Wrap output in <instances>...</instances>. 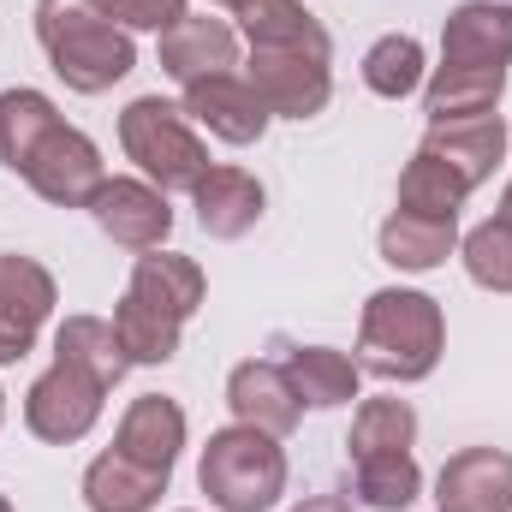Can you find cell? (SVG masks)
<instances>
[{
	"label": "cell",
	"mask_w": 512,
	"mask_h": 512,
	"mask_svg": "<svg viewBox=\"0 0 512 512\" xmlns=\"http://www.w3.org/2000/svg\"><path fill=\"white\" fill-rule=\"evenodd\" d=\"M114 447H120L126 459H137V465L173 477V465H179V453H185V405L167 399V393H143V399H131L126 417H120Z\"/></svg>",
	"instance_id": "cell-16"
},
{
	"label": "cell",
	"mask_w": 512,
	"mask_h": 512,
	"mask_svg": "<svg viewBox=\"0 0 512 512\" xmlns=\"http://www.w3.org/2000/svg\"><path fill=\"white\" fill-rule=\"evenodd\" d=\"M376 245H382L387 268H399V274H429V268H441L447 256L459 251V221H435V215H405V209H393L382 221V233H376Z\"/></svg>",
	"instance_id": "cell-20"
},
{
	"label": "cell",
	"mask_w": 512,
	"mask_h": 512,
	"mask_svg": "<svg viewBox=\"0 0 512 512\" xmlns=\"http://www.w3.org/2000/svg\"><path fill=\"white\" fill-rule=\"evenodd\" d=\"M501 96H507V66H435L423 78V114H429V126L495 114Z\"/></svg>",
	"instance_id": "cell-18"
},
{
	"label": "cell",
	"mask_w": 512,
	"mask_h": 512,
	"mask_svg": "<svg viewBox=\"0 0 512 512\" xmlns=\"http://www.w3.org/2000/svg\"><path fill=\"white\" fill-rule=\"evenodd\" d=\"M292 512H358L346 495H310V501H298Z\"/></svg>",
	"instance_id": "cell-34"
},
{
	"label": "cell",
	"mask_w": 512,
	"mask_h": 512,
	"mask_svg": "<svg viewBox=\"0 0 512 512\" xmlns=\"http://www.w3.org/2000/svg\"><path fill=\"white\" fill-rule=\"evenodd\" d=\"M0 423H6V387H0Z\"/></svg>",
	"instance_id": "cell-36"
},
{
	"label": "cell",
	"mask_w": 512,
	"mask_h": 512,
	"mask_svg": "<svg viewBox=\"0 0 512 512\" xmlns=\"http://www.w3.org/2000/svg\"><path fill=\"white\" fill-rule=\"evenodd\" d=\"M227 405H233L239 423H251V429L274 435V441L292 435L298 417H304V399H298V387L286 376V364H268V358L233 364V376H227Z\"/></svg>",
	"instance_id": "cell-10"
},
{
	"label": "cell",
	"mask_w": 512,
	"mask_h": 512,
	"mask_svg": "<svg viewBox=\"0 0 512 512\" xmlns=\"http://www.w3.org/2000/svg\"><path fill=\"white\" fill-rule=\"evenodd\" d=\"M18 179H24L42 203H54V209H90V197L102 191L108 167H102V149H96L84 131L60 120V126L36 143V155H30V167H24Z\"/></svg>",
	"instance_id": "cell-6"
},
{
	"label": "cell",
	"mask_w": 512,
	"mask_h": 512,
	"mask_svg": "<svg viewBox=\"0 0 512 512\" xmlns=\"http://www.w3.org/2000/svg\"><path fill=\"white\" fill-rule=\"evenodd\" d=\"M501 221H512V185L501 191Z\"/></svg>",
	"instance_id": "cell-35"
},
{
	"label": "cell",
	"mask_w": 512,
	"mask_h": 512,
	"mask_svg": "<svg viewBox=\"0 0 512 512\" xmlns=\"http://www.w3.org/2000/svg\"><path fill=\"white\" fill-rule=\"evenodd\" d=\"M423 155H435V161H447L459 179H465V191H477V185H489L495 179V167L507 161V120L501 114H471V120H441V126L423 131V143H417Z\"/></svg>",
	"instance_id": "cell-12"
},
{
	"label": "cell",
	"mask_w": 512,
	"mask_h": 512,
	"mask_svg": "<svg viewBox=\"0 0 512 512\" xmlns=\"http://www.w3.org/2000/svg\"><path fill=\"white\" fill-rule=\"evenodd\" d=\"M54 304H60V286H54V274L36 256L0 251V310H12V316L42 328L54 316Z\"/></svg>",
	"instance_id": "cell-29"
},
{
	"label": "cell",
	"mask_w": 512,
	"mask_h": 512,
	"mask_svg": "<svg viewBox=\"0 0 512 512\" xmlns=\"http://www.w3.org/2000/svg\"><path fill=\"white\" fill-rule=\"evenodd\" d=\"M233 66H239V30L227 18L185 12L173 30H161V72L173 84H197V78H215Z\"/></svg>",
	"instance_id": "cell-11"
},
{
	"label": "cell",
	"mask_w": 512,
	"mask_h": 512,
	"mask_svg": "<svg viewBox=\"0 0 512 512\" xmlns=\"http://www.w3.org/2000/svg\"><path fill=\"white\" fill-rule=\"evenodd\" d=\"M441 66H512V6L465 0L441 24Z\"/></svg>",
	"instance_id": "cell-15"
},
{
	"label": "cell",
	"mask_w": 512,
	"mask_h": 512,
	"mask_svg": "<svg viewBox=\"0 0 512 512\" xmlns=\"http://www.w3.org/2000/svg\"><path fill=\"white\" fill-rule=\"evenodd\" d=\"M411 441H417V411H411V399H364L358 405V417H352V465L358 459H382V453H411Z\"/></svg>",
	"instance_id": "cell-27"
},
{
	"label": "cell",
	"mask_w": 512,
	"mask_h": 512,
	"mask_svg": "<svg viewBox=\"0 0 512 512\" xmlns=\"http://www.w3.org/2000/svg\"><path fill=\"white\" fill-rule=\"evenodd\" d=\"M90 215H96V227H102L114 245H126V251H161L167 233H173L167 191L149 185V179H126V173L102 179V191L90 197Z\"/></svg>",
	"instance_id": "cell-8"
},
{
	"label": "cell",
	"mask_w": 512,
	"mask_h": 512,
	"mask_svg": "<svg viewBox=\"0 0 512 512\" xmlns=\"http://www.w3.org/2000/svg\"><path fill=\"white\" fill-rule=\"evenodd\" d=\"M114 334H120V346H126L131 364H173L185 322H173L167 310H155V304H143L137 292H126V298L114 304Z\"/></svg>",
	"instance_id": "cell-25"
},
{
	"label": "cell",
	"mask_w": 512,
	"mask_h": 512,
	"mask_svg": "<svg viewBox=\"0 0 512 512\" xmlns=\"http://www.w3.org/2000/svg\"><path fill=\"white\" fill-rule=\"evenodd\" d=\"M102 399H108V387H96L84 370H72V364H54V370H42L30 382V393H24V429L36 441H48V447H72V441H84L96 429Z\"/></svg>",
	"instance_id": "cell-7"
},
{
	"label": "cell",
	"mask_w": 512,
	"mask_h": 512,
	"mask_svg": "<svg viewBox=\"0 0 512 512\" xmlns=\"http://www.w3.org/2000/svg\"><path fill=\"white\" fill-rule=\"evenodd\" d=\"M197 489L209 495L215 512H268L286 495V453L274 435H262L251 423L215 429L197 459Z\"/></svg>",
	"instance_id": "cell-3"
},
{
	"label": "cell",
	"mask_w": 512,
	"mask_h": 512,
	"mask_svg": "<svg viewBox=\"0 0 512 512\" xmlns=\"http://www.w3.org/2000/svg\"><path fill=\"white\" fill-rule=\"evenodd\" d=\"M441 352H447L441 298H429L417 286H382V292H370L364 322H358V370L405 387V382L435 376Z\"/></svg>",
	"instance_id": "cell-2"
},
{
	"label": "cell",
	"mask_w": 512,
	"mask_h": 512,
	"mask_svg": "<svg viewBox=\"0 0 512 512\" xmlns=\"http://www.w3.org/2000/svg\"><path fill=\"white\" fill-rule=\"evenodd\" d=\"M233 18H239L251 48H310V54L334 60V42L304 12V0H233Z\"/></svg>",
	"instance_id": "cell-22"
},
{
	"label": "cell",
	"mask_w": 512,
	"mask_h": 512,
	"mask_svg": "<svg viewBox=\"0 0 512 512\" xmlns=\"http://www.w3.org/2000/svg\"><path fill=\"white\" fill-rule=\"evenodd\" d=\"M286 376L298 387V399L316 405V411L352 405V399H358V382H364L358 358H346V352H334V346H292V352H286Z\"/></svg>",
	"instance_id": "cell-23"
},
{
	"label": "cell",
	"mask_w": 512,
	"mask_h": 512,
	"mask_svg": "<svg viewBox=\"0 0 512 512\" xmlns=\"http://www.w3.org/2000/svg\"><path fill=\"white\" fill-rule=\"evenodd\" d=\"M120 149L137 161V173L161 191H197V179L209 173V149L191 131V114L167 96H137L120 114Z\"/></svg>",
	"instance_id": "cell-4"
},
{
	"label": "cell",
	"mask_w": 512,
	"mask_h": 512,
	"mask_svg": "<svg viewBox=\"0 0 512 512\" xmlns=\"http://www.w3.org/2000/svg\"><path fill=\"white\" fill-rule=\"evenodd\" d=\"M36 322H24V316H12V310H0V370L6 364H18V358H30L36 352Z\"/></svg>",
	"instance_id": "cell-33"
},
{
	"label": "cell",
	"mask_w": 512,
	"mask_h": 512,
	"mask_svg": "<svg viewBox=\"0 0 512 512\" xmlns=\"http://www.w3.org/2000/svg\"><path fill=\"white\" fill-rule=\"evenodd\" d=\"M36 42L54 78L78 96H102L137 66V42L108 18L102 0H36Z\"/></svg>",
	"instance_id": "cell-1"
},
{
	"label": "cell",
	"mask_w": 512,
	"mask_h": 512,
	"mask_svg": "<svg viewBox=\"0 0 512 512\" xmlns=\"http://www.w3.org/2000/svg\"><path fill=\"white\" fill-rule=\"evenodd\" d=\"M465 179L447 167V161H435V155H411L405 161V173H399V209L405 215H435V221H459V209H465Z\"/></svg>",
	"instance_id": "cell-26"
},
{
	"label": "cell",
	"mask_w": 512,
	"mask_h": 512,
	"mask_svg": "<svg viewBox=\"0 0 512 512\" xmlns=\"http://www.w3.org/2000/svg\"><path fill=\"white\" fill-rule=\"evenodd\" d=\"M423 78H429V60H423V42H417V36H399V30H393L382 42H370V54H364V84H370L382 102L417 96Z\"/></svg>",
	"instance_id": "cell-28"
},
{
	"label": "cell",
	"mask_w": 512,
	"mask_h": 512,
	"mask_svg": "<svg viewBox=\"0 0 512 512\" xmlns=\"http://www.w3.org/2000/svg\"><path fill=\"white\" fill-rule=\"evenodd\" d=\"M185 114H191V126H203L209 137H221V143H233V149L262 143V131L274 120V114L262 108V96L251 90L245 72H215V78L185 84Z\"/></svg>",
	"instance_id": "cell-9"
},
{
	"label": "cell",
	"mask_w": 512,
	"mask_h": 512,
	"mask_svg": "<svg viewBox=\"0 0 512 512\" xmlns=\"http://www.w3.org/2000/svg\"><path fill=\"white\" fill-rule=\"evenodd\" d=\"M191 203H197V227H203L209 239L233 245V239H245L256 221H262L268 191H262V179L245 173V167H209V173L197 179Z\"/></svg>",
	"instance_id": "cell-14"
},
{
	"label": "cell",
	"mask_w": 512,
	"mask_h": 512,
	"mask_svg": "<svg viewBox=\"0 0 512 512\" xmlns=\"http://www.w3.org/2000/svg\"><path fill=\"white\" fill-rule=\"evenodd\" d=\"M54 126H60V108L42 90H24V84L18 90H0V167L24 173L30 155H36V143Z\"/></svg>",
	"instance_id": "cell-24"
},
{
	"label": "cell",
	"mask_w": 512,
	"mask_h": 512,
	"mask_svg": "<svg viewBox=\"0 0 512 512\" xmlns=\"http://www.w3.org/2000/svg\"><path fill=\"white\" fill-rule=\"evenodd\" d=\"M0 512H12V501H6V495H0Z\"/></svg>",
	"instance_id": "cell-37"
},
{
	"label": "cell",
	"mask_w": 512,
	"mask_h": 512,
	"mask_svg": "<svg viewBox=\"0 0 512 512\" xmlns=\"http://www.w3.org/2000/svg\"><path fill=\"white\" fill-rule=\"evenodd\" d=\"M215 6H233V0H215Z\"/></svg>",
	"instance_id": "cell-38"
},
{
	"label": "cell",
	"mask_w": 512,
	"mask_h": 512,
	"mask_svg": "<svg viewBox=\"0 0 512 512\" xmlns=\"http://www.w3.org/2000/svg\"><path fill=\"white\" fill-rule=\"evenodd\" d=\"M143 304H155V310H167L173 322H191L197 310H203V298H209V280H203V268H197V256H179V251H143L137 256V268H131V286Z\"/></svg>",
	"instance_id": "cell-19"
},
{
	"label": "cell",
	"mask_w": 512,
	"mask_h": 512,
	"mask_svg": "<svg viewBox=\"0 0 512 512\" xmlns=\"http://www.w3.org/2000/svg\"><path fill=\"white\" fill-rule=\"evenodd\" d=\"M54 364H72V370H84L96 387H120L131 370L126 346H120V334H114V322H102V316H66L60 328H54Z\"/></svg>",
	"instance_id": "cell-21"
},
{
	"label": "cell",
	"mask_w": 512,
	"mask_h": 512,
	"mask_svg": "<svg viewBox=\"0 0 512 512\" xmlns=\"http://www.w3.org/2000/svg\"><path fill=\"white\" fill-rule=\"evenodd\" d=\"M245 78L274 120H316L334 96L328 54H310V48H251Z\"/></svg>",
	"instance_id": "cell-5"
},
{
	"label": "cell",
	"mask_w": 512,
	"mask_h": 512,
	"mask_svg": "<svg viewBox=\"0 0 512 512\" xmlns=\"http://www.w3.org/2000/svg\"><path fill=\"white\" fill-rule=\"evenodd\" d=\"M161 495H167V471L137 465L120 447L96 453L90 471H84V507L90 512H155Z\"/></svg>",
	"instance_id": "cell-17"
},
{
	"label": "cell",
	"mask_w": 512,
	"mask_h": 512,
	"mask_svg": "<svg viewBox=\"0 0 512 512\" xmlns=\"http://www.w3.org/2000/svg\"><path fill=\"white\" fill-rule=\"evenodd\" d=\"M459 262L483 292H512V221H483L459 239Z\"/></svg>",
	"instance_id": "cell-31"
},
{
	"label": "cell",
	"mask_w": 512,
	"mask_h": 512,
	"mask_svg": "<svg viewBox=\"0 0 512 512\" xmlns=\"http://www.w3.org/2000/svg\"><path fill=\"white\" fill-rule=\"evenodd\" d=\"M441 512H512V453L501 447H465L435 477Z\"/></svg>",
	"instance_id": "cell-13"
},
{
	"label": "cell",
	"mask_w": 512,
	"mask_h": 512,
	"mask_svg": "<svg viewBox=\"0 0 512 512\" xmlns=\"http://www.w3.org/2000/svg\"><path fill=\"white\" fill-rule=\"evenodd\" d=\"M102 6L120 30H155V36L185 18V0H102Z\"/></svg>",
	"instance_id": "cell-32"
},
{
	"label": "cell",
	"mask_w": 512,
	"mask_h": 512,
	"mask_svg": "<svg viewBox=\"0 0 512 512\" xmlns=\"http://www.w3.org/2000/svg\"><path fill=\"white\" fill-rule=\"evenodd\" d=\"M423 495V465L411 453H382V459H358V501L376 512H405Z\"/></svg>",
	"instance_id": "cell-30"
}]
</instances>
